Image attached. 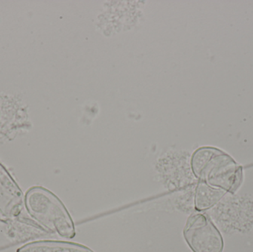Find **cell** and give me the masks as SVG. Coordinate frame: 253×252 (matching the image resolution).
Returning <instances> with one entry per match:
<instances>
[{"mask_svg":"<svg viewBox=\"0 0 253 252\" xmlns=\"http://www.w3.org/2000/svg\"><path fill=\"white\" fill-rule=\"evenodd\" d=\"M184 239L193 252H222L224 240L216 226L208 216L194 214L186 223Z\"/></svg>","mask_w":253,"mask_h":252,"instance_id":"obj_3","label":"cell"},{"mask_svg":"<svg viewBox=\"0 0 253 252\" xmlns=\"http://www.w3.org/2000/svg\"><path fill=\"white\" fill-rule=\"evenodd\" d=\"M23 203L20 189L10 173L0 164V212L10 217L18 216Z\"/></svg>","mask_w":253,"mask_h":252,"instance_id":"obj_4","label":"cell"},{"mask_svg":"<svg viewBox=\"0 0 253 252\" xmlns=\"http://www.w3.org/2000/svg\"><path fill=\"white\" fill-rule=\"evenodd\" d=\"M193 173L211 187L236 192L243 180V170L230 155L213 147H202L191 159Z\"/></svg>","mask_w":253,"mask_h":252,"instance_id":"obj_1","label":"cell"},{"mask_svg":"<svg viewBox=\"0 0 253 252\" xmlns=\"http://www.w3.org/2000/svg\"><path fill=\"white\" fill-rule=\"evenodd\" d=\"M16 252H93L80 244L64 241H40L28 243Z\"/></svg>","mask_w":253,"mask_h":252,"instance_id":"obj_5","label":"cell"},{"mask_svg":"<svg viewBox=\"0 0 253 252\" xmlns=\"http://www.w3.org/2000/svg\"><path fill=\"white\" fill-rule=\"evenodd\" d=\"M221 190H217L202 182L198 185L195 196V206L198 211L208 210L221 196Z\"/></svg>","mask_w":253,"mask_h":252,"instance_id":"obj_6","label":"cell"},{"mask_svg":"<svg viewBox=\"0 0 253 252\" xmlns=\"http://www.w3.org/2000/svg\"><path fill=\"white\" fill-rule=\"evenodd\" d=\"M24 204L29 216L47 231L66 239L75 237V226L66 207L48 189L42 186L30 188Z\"/></svg>","mask_w":253,"mask_h":252,"instance_id":"obj_2","label":"cell"}]
</instances>
